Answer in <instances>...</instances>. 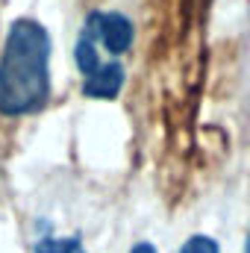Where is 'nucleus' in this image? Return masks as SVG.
Listing matches in <instances>:
<instances>
[{
  "label": "nucleus",
  "mask_w": 250,
  "mask_h": 253,
  "mask_svg": "<svg viewBox=\"0 0 250 253\" xmlns=\"http://www.w3.org/2000/svg\"><path fill=\"white\" fill-rule=\"evenodd\" d=\"M50 36L36 18H18L0 50V115L27 118L50 100Z\"/></svg>",
  "instance_id": "f257e3e1"
},
{
  "label": "nucleus",
  "mask_w": 250,
  "mask_h": 253,
  "mask_svg": "<svg viewBox=\"0 0 250 253\" xmlns=\"http://www.w3.org/2000/svg\"><path fill=\"white\" fill-rule=\"evenodd\" d=\"M85 36L100 42L112 56H124L126 50L132 47L135 27L121 12H91L88 24H85Z\"/></svg>",
  "instance_id": "f03ea898"
},
{
  "label": "nucleus",
  "mask_w": 250,
  "mask_h": 253,
  "mask_svg": "<svg viewBox=\"0 0 250 253\" xmlns=\"http://www.w3.org/2000/svg\"><path fill=\"white\" fill-rule=\"evenodd\" d=\"M124 80H126V74L121 68V62H100L97 71H91L85 77L83 91L91 100H115L121 94V88H124Z\"/></svg>",
  "instance_id": "7ed1b4c3"
},
{
  "label": "nucleus",
  "mask_w": 250,
  "mask_h": 253,
  "mask_svg": "<svg viewBox=\"0 0 250 253\" xmlns=\"http://www.w3.org/2000/svg\"><path fill=\"white\" fill-rule=\"evenodd\" d=\"M74 62H77V68H80L85 77H88L91 71H97L100 56H97V42H94L91 36L83 33V39H80V44H77V50H74Z\"/></svg>",
  "instance_id": "20e7f679"
},
{
  "label": "nucleus",
  "mask_w": 250,
  "mask_h": 253,
  "mask_svg": "<svg viewBox=\"0 0 250 253\" xmlns=\"http://www.w3.org/2000/svg\"><path fill=\"white\" fill-rule=\"evenodd\" d=\"M80 251H83L80 239H56V236H44L33 248V253H80Z\"/></svg>",
  "instance_id": "39448f33"
},
{
  "label": "nucleus",
  "mask_w": 250,
  "mask_h": 253,
  "mask_svg": "<svg viewBox=\"0 0 250 253\" xmlns=\"http://www.w3.org/2000/svg\"><path fill=\"white\" fill-rule=\"evenodd\" d=\"M180 253H221V245L212 236H191L180 248Z\"/></svg>",
  "instance_id": "423d86ee"
},
{
  "label": "nucleus",
  "mask_w": 250,
  "mask_h": 253,
  "mask_svg": "<svg viewBox=\"0 0 250 253\" xmlns=\"http://www.w3.org/2000/svg\"><path fill=\"white\" fill-rule=\"evenodd\" d=\"M129 253H156V248H153L150 242H138V245H132Z\"/></svg>",
  "instance_id": "0eeeda50"
},
{
  "label": "nucleus",
  "mask_w": 250,
  "mask_h": 253,
  "mask_svg": "<svg viewBox=\"0 0 250 253\" xmlns=\"http://www.w3.org/2000/svg\"><path fill=\"white\" fill-rule=\"evenodd\" d=\"M245 253H250V230H248V245H245Z\"/></svg>",
  "instance_id": "6e6552de"
}]
</instances>
